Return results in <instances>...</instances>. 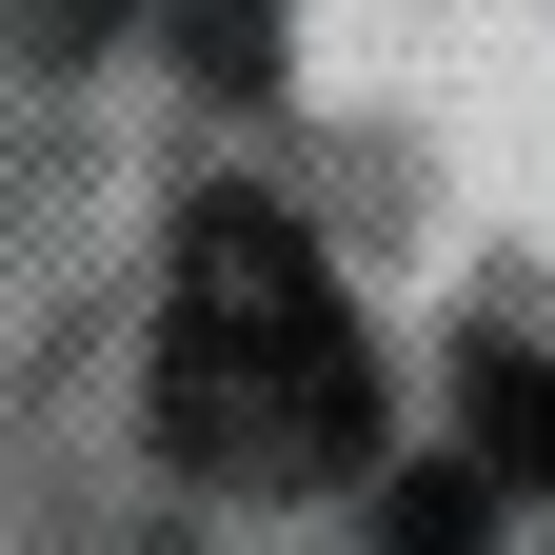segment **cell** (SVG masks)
<instances>
[{
  "label": "cell",
  "instance_id": "1",
  "mask_svg": "<svg viewBox=\"0 0 555 555\" xmlns=\"http://www.w3.org/2000/svg\"><path fill=\"white\" fill-rule=\"evenodd\" d=\"M159 437H179V476H219V496H318V476L377 456V358H358V318H337L318 238L278 219V198H198L179 219Z\"/></svg>",
  "mask_w": 555,
  "mask_h": 555
},
{
  "label": "cell",
  "instance_id": "3",
  "mask_svg": "<svg viewBox=\"0 0 555 555\" xmlns=\"http://www.w3.org/2000/svg\"><path fill=\"white\" fill-rule=\"evenodd\" d=\"M476 416H496L516 476H555V377H535V358H476Z\"/></svg>",
  "mask_w": 555,
  "mask_h": 555
},
{
  "label": "cell",
  "instance_id": "4",
  "mask_svg": "<svg viewBox=\"0 0 555 555\" xmlns=\"http://www.w3.org/2000/svg\"><path fill=\"white\" fill-rule=\"evenodd\" d=\"M179 21H198V60H219V80H258V60H278V0H179Z\"/></svg>",
  "mask_w": 555,
  "mask_h": 555
},
{
  "label": "cell",
  "instance_id": "2",
  "mask_svg": "<svg viewBox=\"0 0 555 555\" xmlns=\"http://www.w3.org/2000/svg\"><path fill=\"white\" fill-rule=\"evenodd\" d=\"M476 516H496V496H476V456H437V476H397V555H476Z\"/></svg>",
  "mask_w": 555,
  "mask_h": 555
}]
</instances>
